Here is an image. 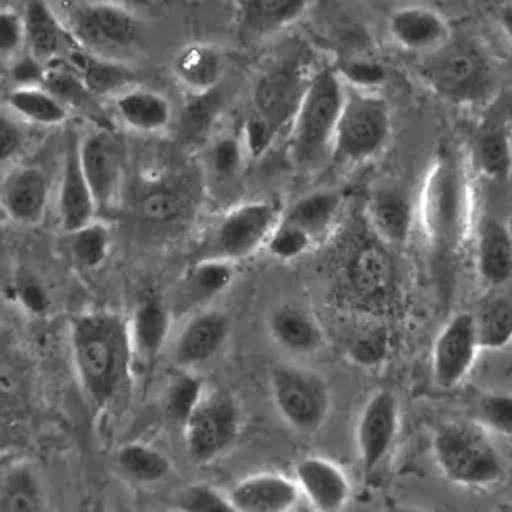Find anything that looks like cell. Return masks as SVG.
Listing matches in <instances>:
<instances>
[{
    "label": "cell",
    "mask_w": 512,
    "mask_h": 512,
    "mask_svg": "<svg viewBox=\"0 0 512 512\" xmlns=\"http://www.w3.org/2000/svg\"><path fill=\"white\" fill-rule=\"evenodd\" d=\"M474 422L486 432L512 438V392L510 390H488L474 400Z\"/></svg>",
    "instance_id": "obj_40"
},
{
    "label": "cell",
    "mask_w": 512,
    "mask_h": 512,
    "mask_svg": "<svg viewBox=\"0 0 512 512\" xmlns=\"http://www.w3.org/2000/svg\"><path fill=\"white\" fill-rule=\"evenodd\" d=\"M226 58L222 50L208 42H192L182 46L174 60L172 72L190 94H204L222 82Z\"/></svg>",
    "instance_id": "obj_28"
},
{
    "label": "cell",
    "mask_w": 512,
    "mask_h": 512,
    "mask_svg": "<svg viewBox=\"0 0 512 512\" xmlns=\"http://www.w3.org/2000/svg\"><path fill=\"white\" fill-rule=\"evenodd\" d=\"M418 214L432 254L456 256L470 226V182L462 160L450 148H440L428 166Z\"/></svg>",
    "instance_id": "obj_2"
},
{
    "label": "cell",
    "mask_w": 512,
    "mask_h": 512,
    "mask_svg": "<svg viewBox=\"0 0 512 512\" xmlns=\"http://www.w3.org/2000/svg\"><path fill=\"white\" fill-rule=\"evenodd\" d=\"M334 68L346 86L360 90H378L386 78V72L378 62L364 58H350Z\"/></svg>",
    "instance_id": "obj_45"
},
{
    "label": "cell",
    "mask_w": 512,
    "mask_h": 512,
    "mask_svg": "<svg viewBox=\"0 0 512 512\" xmlns=\"http://www.w3.org/2000/svg\"><path fill=\"white\" fill-rule=\"evenodd\" d=\"M268 388L278 416L298 434H314L326 424L332 392L322 374L298 364H276Z\"/></svg>",
    "instance_id": "obj_7"
},
{
    "label": "cell",
    "mask_w": 512,
    "mask_h": 512,
    "mask_svg": "<svg viewBox=\"0 0 512 512\" xmlns=\"http://www.w3.org/2000/svg\"><path fill=\"white\" fill-rule=\"evenodd\" d=\"M106 2L120 4V6L130 8V10H134V12H138V10H146V8L152 4V0H106Z\"/></svg>",
    "instance_id": "obj_54"
},
{
    "label": "cell",
    "mask_w": 512,
    "mask_h": 512,
    "mask_svg": "<svg viewBox=\"0 0 512 512\" xmlns=\"http://www.w3.org/2000/svg\"><path fill=\"white\" fill-rule=\"evenodd\" d=\"M78 156L98 214L112 212L120 204L124 182V152L120 140L106 128H92L78 138Z\"/></svg>",
    "instance_id": "obj_12"
},
{
    "label": "cell",
    "mask_w": 512,
    "mask_h": 512,
    "mask_svg": "<svg viewBox=\"0 0 512 512\" xmlns=\"http://www.w3.org/2000/svg\"><path fill=\"white\" fill-rule=\"evenodd\" d=\"M432 454L454 484L486 488L502 480L504 462L478 422H444L434 430Z\"/></svg>",
    "instance_id": "obj_4"
},
{
    "label": "cell",
    "mask_w": 512,
    "mask_h": 512,
    "mask_svg": "<svg viewBox=\"0 0 512 512\" xmlns=\"http://www.w3.org/2000/svg\"><path fill=\"white\" fill-rule=\"evenodd\" d=\"M388 32L408 52H432L450 38V28L442 14L424 6L394 10L388 18Z\"/></svg>",
    "instance_id": "obj_24"
},
{
    "label": "cell",
    "mask_w": 512,
    "mask_h": 512,
    "mask_svg": "<svg viewBox=\"0 0 512 512\" xmlns=\"http://www.w3.org/2000/svg\"><path fill=\"white\" fill-rule=\"evenodd\" d=\"M348 282L362 298H376L392 282V264L378 246L360 248L348 264Z\"/></svg>",
    "instance_id": "obj_36"
},
{
    "label": "cell",
    "mask_w": 512,
    "mask_h": 512,
    "mask_svg": "<svg viewBox=\"0 0 512 512\" xmlns=\"http://www.w3.org/2000/svg\"><path fill=\"white\" fill-rule=\"evenodd\" d=\"M20 292V298L22 302L34 310V312H40L46 308V294L42 290V286H38L34 280H24V284L18 288Z\"/></svg>",
    "instance_id": "obj_52"
},
{
    "label": "cell",
    "mask_w": 512,
    "mask_h": 512,
    "mask_svg": "<svg viewBox=\"0 0 512 512\" xmlns=\"http://www.w3.org/2000/svg\"><path fill=\"white\" fill-rule=\"evenodd\" d=\"M6 106L22 120L34 126H62L70 110L42 84L14 86L6 96Z\"/></svg>",
    "instance_id": "obj_34"
},
{
    "label": "cell",
    "mask_w": 512,
    "mask_h": 512,
    "mask_svg": "<svg viewBox=\"0 0 512 512\" xmlns=\"http://www.w3.org/2000/svg\"><path fill=\"white\" fill-rule=\"evenodd\" d=\"M66 234H68L70 256L78 266L92 270V268H98L108 258L112 236H110V228L98 218Z\"/></svg>",
    "instance_id": "obj_38"
},
{
    "label": "cell",
    "mask_w": 512,
    "mask_h": 512,
    "mask_svg": "<svg viewBox=\"0 0 512 512\" xmlns=\"http://www.w3.org/2000/svg\"><path fill=\"white\" fill-rule=\"evenodd\" d=\"M276 136H278V132L264 118H260L258 114L252 112V116L246 120L244 138H242L246 156L258 158L260 154H264Z\"/></svg>",
    "instance_id": "obj_49"
},
{
    "label": "cell",
    "mask_w": 512,
    "mask_h": 512,
    "mask_svg": "<svg viewBox=\"0 0 512 512\" xmlns=\"http://www.w3.org/2000/svg\"><path fill=\"white\" fill-rule=\"evenodd\" d=\"M26 48L22 14L12 8H0V58L12 60Z\"/></svg>",
    "instance_id": "obj_48"
},
{
    "label": "cell",
    "mask_w": 512,
    "mask_h": 512,
    "mask_svg": "<svg viewBox=\"0 0 512 512\" xmlns=\"http://www.w3.org/2000/svg\"><path fill=\"white\" fill-rule=\"evenodd\" d=\"M390 108L376 90L344 84V102L338 116L330 162L356 166L372 160L390 138Z\"/></svg>",
    "instance_id": "obj_6"
},
{
    "label": "cell",
    "mask_w": 512,
    "mask_h": 512,
    "mask_svg": "<svg viewBox=\"0 0 512 512\" xmlns=\"http://www.w3.org/2000/svg\"><path fill=\"white\" fill-rule=\"evenodd\" d=\"M172 312L158 296H146L134 308L128 330L132 342L134 366H150L164 350L172 326Z\"/></svg>",
    "instance_id": "obj_22"
},
{
    "label": "cell",
    "mask_w": 512,
    "mask_h": 512,
    "mask_svg": "<svg viewBox=\"0 0 512 512\" xmlns=\"http://www.w3.org/2000/svg\"><path fill=\"white\" fill-rule=\"evenodd\" d=\"M174 506L178 510H188V512H220V510H232L228 492L212 486V484H190L182 488L176 494Z\"/></svg>",
    "instance_id": "obj_43"
},
{
    "label": "cell",
    "mask_w": 512,
    "mask_h": 512,
    "mask_svg": "<svg viewBox=\"0 0 512 512\" xmlns=\"http://www.w3.org/2000/svg\"><path fill=\"white\" fill-rule=\"evenodd\" d=\"M50 202V180L34 164L10 162L0 168V208L16 224H38Z\"/></svg>",
    "instance_id": "obj_15"
},
{
    "label": "cell",
    "mask_w": 512,
    "mask_h": 512,
    "mask_svg": "<svg viewBox=\"0 0 512 512\" xmlns=\"http://www.w3.org/2000/svg\"><path fill=\"white\" fill-rule=\"evenodd\" d=\"M314 246H316V242L302 228L284 220L280 214V220L274 226L264 248L272 258L296 260V258L308 254Z\"/></svg>",
    "instance_id": "obj_42"
},
{
    "label": "cell",
    "mask_w": 512,
    "mask_h": 512,
    "mask_svg": "<svg viewBox=\"0 0 512 512\" xmlns=\"http://www.w3.org/2000/svg\"><path fill=\"white\" fill-rule=\"evenodd\" d=\"M226 492L236 512H286L302 498L294 478L282 472L248 474Z\"/></svg>",
    "instance_id": "obj_20"
},
{
    "label": "cell",
    "mask_w": 512,
    "mask_h": 512,
    "mask_svg": "<svg viewBox=\"0 0 512 512\" xmlns=\"http://www.w3.org/2000/svg\"><path fill=\"white\" fill-rule=\"evenodd\" d=\"M472 312H456L436 334L432 344V380L438 388L458 386L480 352Z\"/></svg>",
    "instance_id": "obj_13"
},
{
    "label": "cell",
    "mask_w": 512,
    "mask_h": 512,
    "mask_svg": "<svg viewBox=\"0 0 512 512\" xmlns=\"http://www.w3.org/2000/svg\"><path fill=\"white\" fill-rule=\"evenodd\" d=\"M26 144L22 120L6 106H0V168L14 162Z\"/></svg>",
    "instance_id": "obj_47"
},
{
    "label": "cell",
    "mask_w": 512,
    "mask_h": 512,
    "mask_svg": "<svg viewBox=\"0 0 512 512\" xmlns=\"http://www.w3.org/2000/svg\"><path fill=\"white\" fill-rule=\"evenodd\" d=\"M114 464L124 478L140 486L158 484L172 472L170 458L144 442H130L118 448Z\"/></svg>",
    "instance_id": "obj_35"
},
{
    "label": "cell",
    "mask_w": 512,
    "mask_h": 512,
    "mask_svg": "<svg viewBox=\"0 0 512 512\" xmlns=\"http://www.w3.org/2000/svg\"><path fill=\"white\" fill-rule=\"evenodd\" d=\"M218 110H220V96L216 94V88L204 94H194V100L182 112L184 134L190 138L204 136L210 130Z\"/></svg>",
    "instance_id": "obj_44"
},
{
    "label": "cell",
    "mask_w": 512,
    "mask_h": 512,
    "mask_svg": "<svg viewBox=\"0 0 512 512\" xmlns=\"http://www.w3.org/2000/svg\"><path fill=\"white\" fill-rule=\"evenodd\" d=\"M116 120L138 134L164 132L174 116L172 102L158 90L146 86H128L112 98Z\"/></svg>",
    "instance_id": "obj_21"
},
{
    "label": "cell",
    "mask_w": 512,
    "mask_h": 512,
    "mask_svg": "<svg viewBox=\"0 0 512 512\" xmlns=\"http://www.w3.org/2000/svg\"><path fill=\"white\" fill-rule=\"evenodd\" d=\"M420 76L440 98L454 104H474L494 88L492 66L482 48L470 40H446L426 52Z\"/></svg>",
    "instance_id": "obj_5"
},
{
    "label": "cell",
    "mask_w": 512,
    "mask_h": 512,
    "mask_svg": "<svg viewBox=\"0 0 512 512\" xmlns=\"http://www.w3.org/2000/svg\"><path fill=\"white\" fill-rule=\"evenodd\" d=\"M268 334L278 348L292 356L316 354L324 344V330L316 316L294 302L280 304L270 312Z\"/></svg>",
    "instance_id": "obj_23"
},
{
    "label": "cell",
    "mask_w": 512,
    "mask_h": 512,
    "mask_svg": "<svg viewBox=\"0 0 512 512\" xmlns=\"http://www.w3.org/2000/svg\"><path fill=\"white\" fill-rule=\"evenodd\" d=\"M476 270L490 288L512 280V232L496 216H484L476 238Z\"/></svg>",
    "instance_id": "obj_25"
},
{
    "label": "cell",
    "mask_w": 512,
    "mask_h": 512,
    "mask_svg": "<svg viewBox=\"0 0 512 512\" xmlns=\"http://www.w3.org/2000/svg\"><path fill=\"white\" fill-rule=\"evenodd\" d=\"M240 424L236 400L224 392L206 390L182 424L188 456L198 464L216 460L236 442Z\"/></svg>",
    "instance_id": "obj_10"
},
{
    "label": "cell",
    "mask_w": 512,
    "mask_h": 512,
    "mask_svg": "<svg viewBox=\"0 0 512 512\" xmlns=\"http://www.w3.org/2000/svg\"><path fill=\"white\" fill-rule=\"evenodd\" d=\"M472 160L476 170L488 180L500 182L510 176L512 170V136L506 118L498 114H490L474 136L472 144Z\"/></svg>",
    "instance_id": "obj_29"
},
{
    "label": "cell",
    "mask_w": 512,
    "mask_h": 512,
    "mask_svg": "<svg viewBox=\"0 0 512 512\" xmlns=\"http://www.w3.org/2000/svg\"><path fill=\"white\" fill-rule=\"evenodd\" d=\"M482 350L504 348L512 340V290L492 288L472 312Z\"/></svg>",
    "instance_id": "obj_31"
},
{
    "label": "cell",
    "mask_w": 512,
    "mask_h": 512,
    "mask_svg": "<svg viewBox=\"0 0 512 512\" xmlns=\"http://www.w3.org/2000/svg\"><path fill=\"white\" fill-rule=\"evenodd\" d=\"M44 68H46V64H42L36 56H32L30 52H26V54L20 52L18 56L12 58V66H10V76L14 80V86L42 84Z\"/></svg>",
    "instance_id": "obj_51"
},
{
    "label": "cell",
    "mask_w": 512,
    "mask_h": 512,
    "mask_svg": "<svg viewBox=\"0 0 512 512\" xmlns=\"http://www.w3.org/2000/svg\"><path fill=\"white\" fill-rule=\"evenodd\" d=\"M56 214L64 232H72L98 218V208L80 164L78 138L64 150L56 186Z\"/></svg>",
    "instance_id": "obj_19"
},
{
    "label": "cell",
    "mask_w": 512,
    "mask_h": 512,
    "mask_svg": "<svg viewBox=\"0 0 512 512\" xmlns=\"http://www.w3.org/2000/svg\"><path fill=\"white\" fill-rule=\"evenodd\" d=\"M400 428V406L392 390L380 388L364 402L356 422V448L362 474H372L388 456Z\"/></svg>",
    "instance_id": "obj_14"
},
{
    "label": "cell",
    "mask_w": 512,
    "mask_h": 512,
    "mask_svg": "<svg viewBox=\"0 0 512 512\" xmlns=\"http://www.w3.org/2000/svg\"><path fill=\"white\" fill-rule=\"evenodd\" d=\"M68 62L78 70L84 84L96 98H102V96L114 98L124 88L132 86V80H134V74L130 72V68L120 60L98 56L84 48L72 52L68 56Z\"/></svg>",
    "instance_id": "obj_33"
},
{
    "label": "cell",
    "mask_w": 512,
    "mask_h": 512,
    "mask_svg": "<svg viewBox=\"0 0 512 512\" xmlns=\"http://www.w3.org/2000/svg\"><path fill=\"white\" fill-rule=\"evenodd\" d=\"M204 392H206V388L202 386V380L194 374V370L180 368V372L170 380V384L166 386V392H164L166 416L172 422L182 426Z\"/></svg>",
    "instance_id": "obj_39"
},
{
    "label": "cell",
    "mask_w": 512,
    "mask_h": 512,
    "mask_svg": "<svg viewBox=\"0 0 512 512\" xmlns=\"http://www.w3.org/2000/svg\"><path fill=\"white\" fill-rule=\"evenodd\" d=\"M310 0H240L238 34L246 42L264 40L294 24Z\"/></svg>",
    "instance_id": "obj_26"
},
{
    "label": "cell",
    "mask_w": 512,
    "mask_h": 512,
    "mask_svg": "<svg viewBox=\"0 0 512 512\" xmlns=\"http://www.w3.org/2000/svg\"><path fill=\"white\" fill-rule=\"evenodd\" d=\"M244 156H246V152H244L242 138L228 134V136H220L212 144L208 160H210L214 174H218L222 178H230L238 172Z\"/></svg>",
    "instance_id": "obj_46"
},
{
    "label": "cell",
    "mask_w": 512,
    "mask_h": 512,
    "mask_svg": "<svg viewBox=\"0 0 512 512\" xmlns=\"http://www.w3.org/2000/svg\"><path fill=\"white\" fill-rule=\"evenodd\" d=\"M342 102L344 82L336 68H316L288 128V152L298 168L316 170L330 162Z\"/></svg>",
    "instance_id": "obj_3"
},
{
    "label": "cell",
    "mask_w": 512,
    "mask_h": 512,
    "mask_svg": "<svg viewBox=\"0 0 512 512\" xmlns=\"http://www.w3.org/2000/svg\"><path fill=\"white\" fill-rule=\"evenodd\" d=\"M64 24L72 42L106 58L120 60V56L130 52L140 40L136 12L106 0L72 6L64 16Z\"/></svg>",
    "instance_id": "obj_8"
},
{
    "label": "cell",
    "mask_w": 512,
    "mask_h": 512,
    "mask_svg": "<svg viewBox=\"0 0 512 512\" xmlns=\"http://www.w3.org/2000/svg\"><path fill=\"white\" fill-rule=\"evenodd\" d=\"M24 42L26 52L42 64L62 58L68 44V28L46 0H28L24 12Z\"/></svg>",
    "instance_id": "obj_27"
},
{
    "label": "cell",
    "mask_w": 512,
    "mask_h": 512,
    "mask_svg": "<svg viewBox=\"0 0 512 512\" xmlns=\"http://www.w3.org/2000/svg\"><path fill=\"white\" fill-rule=\"evenodd\" d=\"M234 282V262L224 258L200 256L180 278L172 302L168 304L174 318L206 308L214 298Z\"/></svg>",
    "instance_id": "obj_18"
},
{
    "label": "cell",
    "mask_w": 512,
    "mask_h": 512,
    "mask_svg": "<svg viewBox=\"0 0 512 512\" xmlns=\"http://www.w3.org/2000/svg\"><path fill=\"white\" fill-rule=\"evenodd\" d=\"M498 22H500V28H502V32L506 34V38L512 42V2H508V4L500 10Z\"/></svg>",
    "instance_id": "obj_53"
},
{
    "label": "cell",
    "mask_w": 512,
    "mask_h": 512,
    "mask_svg": "<svg viewBox=\"0 0 512 512\" xmlns=\"http://www.w3.org/2000/svg\"><path fill=\"white\" fill-rule=\"evenodd\" d=\"M228 332L230 320L218 308L206 306L188 314L172 344L174 362L182 370H196L222 350Z\"/></svg>",
    "instance_id": "obj_16"
},
{
    "label": "cell",
    "mask_w": 512,
    "mask_h": 512,
    "mask_svg": "<svg viewBox=\"0 0 512 512\" xmlns=\"http://www.w3.org/2000/svg\"><path fill=\"white\" fill-rule=\"evenodd\" d=\"M312 72L298 56H284L272 62L256 78L252 90L254 114L264 118L276 132L290 128Z\"/></svg>",
    "instance_id": "obj_11"
},
{
    "label": "cell",
    "mask_w": 512,
    "mask_h": 512,
    "mask_svg": "<svg viewBox=\"0 0 512 512\" xmlns=\"http://www.w3.org/2000/svg\"><path fill=\"white\" fill-rule=\"evenodd\" d=\"M2 508L6 510H40L44 508V494L38 478L30 468H14L0 492Z\"/></svg>",
    "instance_id": "obj_41"
},
{
    "label": "cell",
    "mask_w": 512,
    "mask_h": 512,
    "mask_svg": "<svg viewBox=\"0 0 512 512\" xmlns=\"http://www.w3.org/2000/svg\"><path fill=\"white\" fill-rule=\"evenodd\" d=\"M142 212L146 218L162 222V220H170L180 212V200L176 196L174 190L170 188H156L150 190L144 196L142 202Z\"/></svg>",
    "instance_id": "obj_50"
},
{
    "label": "cell",
    "mask_w": 512,
    "mask_h": 512,
    "mask_svg": "<svg viewBox=\"0 0 512 512\" xmlns=\"http://www.w3.org/2000/svg\"><path fill=\"white\" fill-rule=\"evenodd\" d=\"M368 218L380 240L390 244H402L410 236L414 208L402 188L382 186L370 196Z\"/></svg>",
    "instance_id": "obj_30"
},
{
    "label": "cell",
    "mask_w": 512,
    "mask_h": 512,
    "mask_svg": "<svg viewBox=\"0 0 512 512\" xmlns=\"http://www.w3.org/2000/svg\"><path fill=\"white\" fill-rule=\"evenodd\" d=\"M70 350L82 390L100 406L120 392L134 366L128 320L118 312L94 310L72 318Z\"/></svg>",
    "instance_id": "obj_1"
},
{
    "label": "cell",
    "mask_w": 512,
    "mask_h": 512,
    "mask_svg": "<svg viewBox=\"0 0 512 512\" xmlns=\"http://www.w3.org/2000/svg\"><path fill=\"white\" fill-rule=\"evenodd\" d=\"M280 214L282 208L270 200H250L230 208L214 224L204 256L236 262L256 254L266 246Z\"/></svg>",
    "instance_id": "obj_9"
},
{
    "label": "cell",
    "mask_w": 512,
    "mask_h": 512,
    "mask_svg": "<svg viewBox=\"0 0 512 512\" xmlns=\"http://www.w3.org/2000/svg\"><path fill=\"white\" fill-rule=\"evenodd\" d=\"M42 86L48 88L70 112L90 106L96 96L88 90L78 70L68 60H52L44 68Z\"/></svg>",
    "instance_id": "obj_37"
},
{
    "label": "cell",
    "mask_w": 512,
    "mask_h": 512,
    "mask_svg": "<svg viewBox=\"0 0 512 512\" xmlns=\"http://www.w3.org/2000/svg\"><path fill=\"white\" fill-rule=\"evenodd\" d=\"M302 500L320 512H336L344 508L352 496V484L346 472L330 458L304 456L296 462L292 474Z\"/></svg>",
    "instance_id": "obj_17"
},
{
    "label": "cell",
    "mask_w": 512,
    "mask_h": 512,
    "mask_svg": "<svg viewBox=\"0 0 512 512\" xmlns=\"http://www.w3.org/2000/svg\"><path fill=\"white\" fill-rule=\"evenodd\" d=\"M342 210V196L334 190H318L298 198L286 210L282 218L302 228L316 244L322 242L334 228Z\"/></svg>",
    "instance_id": "obj_32"
}]
</instances>
